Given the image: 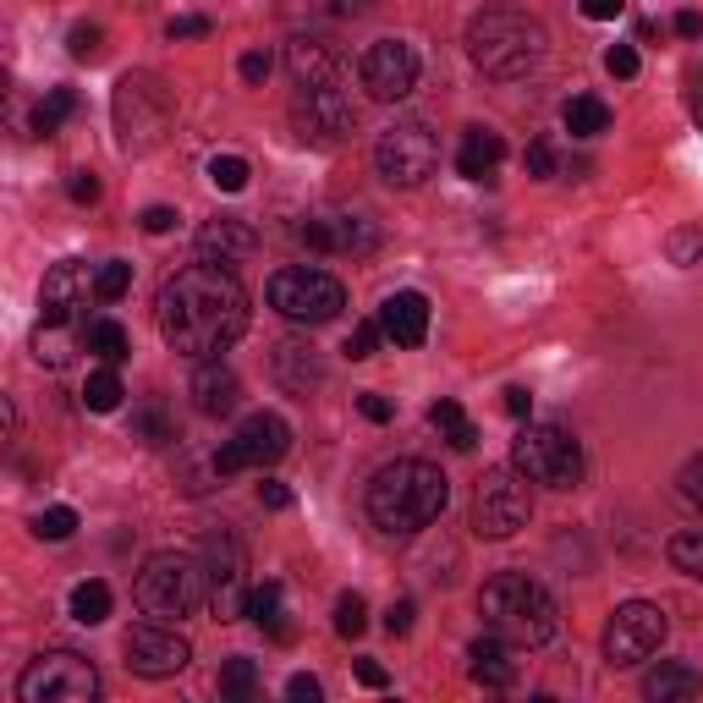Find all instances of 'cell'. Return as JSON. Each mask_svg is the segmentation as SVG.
<instances>
[{
  "label": "cell",
  "mask_w": 703,
  "mask_h": 703,
  "mask_svg": "<svg viewBox=\"0 0 703 703\" xmlns=\"http://www.w3.org/2000/svg\"><path fill=\"white\" fill-rule=\"evenodd\" d=\"M478 615H484V626L501 632L512 648H538V643L555 637V600H549L533 577H523V572L489 577L484 594H478Z\"/></svg>",
  "instance_id": "obj_4"
},
{
  "label": "cell",
  "mask_w": 703,
  "mask_h": 703,
  "mask_svg": "<svg viewBox=\"0 0 703 703\" xmlns=\"http://www.w3.org/2000/svg\"><path fill=\"white\" fill-rule=\"evenodd\" d=\"M254 693H259V665L254 660H226L220 665V699L242 703V699H254Z\"/></svg>",
  "instance_id": "obj_35"
},
{
  "label": "cell",
  "mask_w": 703,
  "mask_h": 703,
  "mask_svg": "<svg viewBox=\"0 0 703 703\" xmlns=\"http://www.w3.org/2000/svg\"><path fill=\"white\" fill-rule=\"evenodd\" d=\"M155 325L181 357H220L248 330V291L226 264H187L155 297Z\"/></svg>",
  "instance_id": "obj_1"
},
{
  "label": "cell",
  "mask_w": 703,
  "mask_h": 703,
  "mask_svg": "<svg viewBox=\"0 0 703 703\" xmlns=\"http://www.w3.org/2000/svg\"><path fill=\"white\" fill-rule=\"evenodd\" d=\"M523 166H527V176L549 181V176H555V149H549L544 138H533V143H527V155H523Z\"/></svg>",
  "instance_id": "obj_44"
},
{
  "label": "cell",
  "mask_w": 703,
  "mask_h": 703,
  "mask_svg": "<svg viewBox=\"0 0 703 703\" xmlns=\"http://www.w3.org/2000/svg\"><path fill=\"white\" fill-rule=\"evenodd\" d=\"M269 67H275V61H269L264 50H248V56L237 61V72H242V83H264V78H269Z\"/></svg>",
  "instance_id": "obj_49"
},
{
  "label": "cell",
  "mask_w": 703,
  "mask_h": 703,
  "mask_svg": "<svg viewBox=\"0 0 703 703\" xmlns=\"http://www.w3.org/2000/svg\"><path fill=\"white\" fill-rule=\"evenodd\" d=\"M286 67L297 83H336V56L319 39H291L286 44Z\"/></svg>",
  "instance_id": "obj_27"
},
{
  "label": "cell",
  "mask_w": 703,
  "mask_h": 703,
  "mask_svg": "<svg viewBox=\"0 0 703 703\" xmlns=\"http://www.w3.org/2000/svg\"><path fill=\"white\" fill-rule=\"evenodd\" d=\"M467 671H473V682H478V687H512L517 665H512V648H506V637H501V632L478 637V643L467 648Z\"/></svg>",
  "instance_id": "obj_25"
},
{
  "label": "cell",
  "mask_w": 703,
  "mask_h": 703,
  "mask_svg": "<svg viewBox=\"0 0 703 703\" xmlns=\"http://www.w3.org/2000/svg\"><path fill=\"white\" fill-rule=\"evenodd\" d=\"M501 160H506V143H501V132H489V127H467V132H462L456 171L467 176V181H489V176L501 171Z\"/></svg>",
  "instance_id": "obj_24"
},
{
  "label": "cell",
  "mask_w": 703,
  "mask_h": 703,
  "mask_svg": "<svg viewBox=\"0 0 703 703\" xmlns=\"http://www.w3.org/2000/svg\"><path fill=\"white\" fill-rule=\"evenodd\" d=\"M192 660V643L171 632V626H132L127 632V671H138V676H149V682H166L176 676L181 665Z\"/></svg>",
  "instance_id": "obj_17"
},
{
  "label": "cell",
  "mask_w": 703,
  "mask_h": 703,
  "mask_svg": "<svg viewBox=\"0 0 703 703\" xmlns=\"http://www.w3.org/2000/svg\"><path fill=\"white\" fill-rule=\"evenodd\" d=\"M88 297V269L78 259H61L50 264L44 286H39V308H44V325H67L72 308H83Z\"/></svg>",
  "instance_id": "obj_21"
},
{
  "label": "cell",
  "mask_w": 703,
  "mask_h": 703,
  "mask_svg": "<svg viewBox=\"0 0 703 703\" xmlns=\"http://www.w3.org/2000/svg\"><path fill=\"white\" fill-rule=\"evenodd\" d=\"M445 501H450V478L439 473L435 462H418V456L379 467L374 484H368V517L390 538L424 533L445 512Z\"/></svg>",
  "instance_id": "obj_2"
},
{
  "label": "cell",
  "mask_w": 703,
  "mask_h": 703,
  "mask_svg": "<svg viewBox=\"0 0 703 703\" xmlns=\"http://www.w3.org/2000/svg\"><path fill=\"white\" fill-rule=\"evenodd\" d=\"M127 286H132V264H121V259L99 264V275H93V297H99V303H121Z\"/></svg>",
  "instance_id": "obj_37"
},
{
  "label": "cell",
  "mask_w": 703,
  "mask_h": 703,
  "mask_svg": "<svg viewBox=\"0 0 703 703\" xmlns=\"http://www.w3.org/2000/svg\"><path fill=\"white\" fill-rule=\"evenodd\" d=\"M676 489H682V501H687V506H699V512H703V450L687 462V467H682V473H676Z\"/></svg>",
  "instance_id": "obj_43"
},
{
  "label": "cell",
  "mask_w": 703,
  "mask_h": 703,
  "mask_svg": "<svg viewBox=\"0 0 703 703\" xmlns=\"http://www.w3.org/2000/svg\"><path fill=\"white\" fill-rule=\"evenodd\" d=\"M67 198H72V204H93V198H99V176H93V171H72Z\"/></svg>",
  "instance_id": "obj_47"
},
{
  "label": "cell",
  "mask_w": 703,
  "mask_h": 703,
  "mask_svg": "<svg viewBox=\"0 0 703 703\" xmlns=\"http://www.w3.org/2000/svg\"><path fill=\"white\" fill-rule=\"evenodd\" d=\"M330 6H336V17H363L374 0H330Z\"/></svg>",
  "instance_id": "obj_60"
},
{
  "label": "cell",
  "mask_w": 703,
  "mask_h": 703,
  "mask_svg": "<svg viewBox=\"0 0 703 703\" xmlns=\"http://www.w3.org/2000/svg\"><path fill=\"white\" fill-rule=\"evenodd\" d=\"M429 424H435V429H439V435H445V439H450L456 450H473V445H478V429L467 424V413H462V407H456L450 396H445V402H435V407H429Z\"/></svg>",
  "instance_id": "obj_31"
},
{
  "label": "cell",
  "mask_w": 703,
  "mask_h": 703,
  "mask_svg": "<svg viewBox=\"0 0 703 703\" xmlns=\"http://www.w3.org/2000/svg\"><path fill=\"white\" fill-rule=\"evenodd\" d=\"M187 390H192V407H198L204 418H226V413H237V402H242V385H237V374H231L220 357H198Z\"/></svg>",
  "instance_id": "obj_20"
},
{
  "label": "cell",
  "mask_w": 703,
  "mask_h": 703,
  "mask_svg": "<svg viewBox=\"0 0 703 703\" xmlns=\"http://www.w3.org/2000/svg\"><path fill=\"white\" fill-rule=\"evenodd\" d=\"M248 621H259L269 637H291V626H286V588L269 577L259 588H248Z\"/></svg>",
  "instance_id": "obj_28"
},
{
  "label": "cell",
  "mask_w": 703,
  "mask_h": 703,
  "mask_svg": "<svg viewBox=\"0 0 703 703\" xmlns=\"http://www.w3.org/2000/svg\"><path fill=\"white\" fill-rule=\"evenodd\" d=\"M665 632H671V621H665L660 605L632 600V605H621V611L611 615V626H605V660H611V665H637V660L660 654Z\"/></svg>",
  "instance_id": "obj_14"
},
{
  "label": "cell",
  "mask_w": 703,
  "mask_h": 703,
  "mask_svg": "<svg viewBox=\"0 0 703 703\" xmlns=\"http://www.w3.org/2000/svg\"><path fill=\"white\" fill-rule=\"evenodd\" d=\"M171 127V88L155 72H127L116 83V132L127 149H149L160 143V132Z\"/></svg>",
  "instance_id": "obj_9"
},
{
  "label": "cell",
  "mask_w": 703,
  "mask_h": 703,
  "mask_svg": "<svg viewBox=\"0 0 703 703\" xmlns=\"http://www.w3.org/2000/svg\"><path fill=\"white\" fill-rule=\"evenodd\" d=\"M385 632H390V637H407V632H413V600H396V605L385 611Z\"/></svg>",
  "instance_id": "obj_48"
},
{
  "label": "cell",
  "mask_w": 703,
  "mask_h": 703,
  "mask_svg": "<svg viewBox=\"0 0 703 703\" xmlns=\"http://www.w3.org/2000/svg\"><path fill=\"white\" fill-rule=\"evenodd\" d=\"M259 506H264V512H286V506H291V489H286V484H275V478H264V484H259Z\"/></svg>",
  "instance_id": "obj_51"
},
{
  "label": "cell",
  "mask_w": 703,
  "mask_h": 703,
  "mask_svg": "<svg viewBox=\"0 0 703 703\" xmlns=\"http://www.w3.org/2000/svg\"><path fill=\"white\" fill-rule=\"evenodd\" d=\"M357 413H363L368 424H390V402H385V396H374V390H363V396H357Z\"/></svg>",
  "instance_id": "obj_52"
},
{
  "label": "cell",
  "mask_w": 703,
  "mask_h": 703,
  "mask_svg": "<svg viewBox=\"0 0 703 703\" xmlns=\"http://www.w3.org/2000/svg\"><path fill=\"white\" fill-rule=\"evenodd\" d=\"M198 254H204L209 264L237 269V264H248L254 254H259V237H254L248 220H209V226L198 231Z\"/></svg>",
  "instance_id": "obj_23"
},
{
  "label": "cell",
  "mask_w": 703,
  "mask_h": 703,
  "mask_svg": "<svg viewBox=\"0 0 703 703\" xmlns=\"http://www.w3.org/2000/svg\"><path fill=\"white\" fill-rule=\"evenodd\" d=\"M269 308L291 325H330L341 308H347V286L325 269H308V264H291V269H275L269 275Z\"/></svg>",
  "instance_id": "obj_7"
},
{
  "label": "cell",
  "mask_w": 703,
  "mask_h": 703,
  "mask_svg": "<svg viewBox=\"0 0 703 703\" xmlns=\"http://www.w3.org/2000/svg\"><path fill=\"white\" fill-rule=\"evenodd\" d=\"M17 699L22 703H93L99 699V671L72 648H50L39 654L22 676H17Z\"/></svg>",
  "instance_id": "obj_8"
},
{
  "label": "cell",
  "mask_w": 703,
  "mask_h": 703,
  "mask_svg": "<svg viewBox=\"0 0 703 703\" xmlns=\"http://www.w3.org/2000/svg\"><path fill=\"white\" fill-rule=\"evenodd\" d=\"M209 181H215L220 192H242V187H248V160H242V155H215V160H209Z\"/></svg>",
  "instance_id": "obj_38"
},
{
  "label": "cell",
  "mask_w": 703,
  "mask_h": 703,
  "mask_svg": "<svg viewBox=\"0 0 703 703\" xmlns=\"http://www.w3.org/2000/svg\"><path fill=\"white\" fill-rule=\"evenodd\" d=\"M204 33H209L204 17H176L171 22V39H204Z\"/></svg>",
  "instance_id": "obj_56"
},
{
  "label": "cell",
  "mask_w": 703,
  "mask_h": 703,
  "mask_svg": "<svg viewBox=\"0 0 703 703\" xmlns=\"http://www.w3.org/2000/svg\"><path fill=\"white\" fill-rule=\"evenodd\" d=\"M132 600L143 605V615H160V621H176V615H192L204 600H209V572L204 561L192 555H149L138 583H132Z\"/></svg>",
  "instance_id": "obj_5"
},
{
  "label": "cell",
  "mask_w": 703,
  "mask_h": 703,
  "mask_svg": "<svg viewBox=\"0 0 703 703\" xmlns=\"http://www.w3.org/2000/svg\"><path fill=\"white\" fill-rule=\"evenodd\" d=\"M665 555H671V566H676V572H687V577H699V583H703V527L676 533Z\"/></svg>",
  "instance_id": "obj_36"
},
{
  "label": "cell",
  "mask_w": 703,
  "mask_h": 703,
  "mask_svg": "<svg viewBox=\"0 0 703 703\" xmlns=\"http://www.w3.org/2000/svg\"><path fill=\"white\" fill-rule=\"evenodd\" d=\"M363 88H368V99H379V105L407 99V93L418 88V56H413V44H402V39L368 44V56H363Z\"/></svg>",
  "instance_id": "obj_16"
},
{
  "label": "cell",
  "mask_w": 703,
  "mask_h": 703,
  "mask_svg": "<svg viewBox=\"0 0 703 703\" xmlns=\"http://www.w3.org/2000/svg\"><path fill=\"white\" fill-rule=\"evenodd\" d=\"M676 33H682V39H703V17L699 11H682V17H676Z\"/></svg>",
  "instance_id": "obj_59"
},
{
  "label": "cell",
  "mask_w": 703,
  "mask_h": 703,
  "mask_svg": "<svg viewBox=\"0 0 703 703\" xmlns=\"http://www.w3.org/2000/svg\"><path fill=\"white\" fill-rule=\"evenodd\" d=\"M561 121H566V132H572V138H600V132L611 127V105H605V99H594V93H577V99H566Z\"/></svg>",
  "instance_id": "obj_29"
},
{
  "label": "cell",
  "mask_w": 703,
  "mask_h": 703,
  "mask_svg": "<svg viewBox=\"0 0 703 703\" xmlns=\"http://www.w3.org/2000/svg\"><path fill=\"white\" fill-rule=\"evenodd\" d=\"M121 396H127V390H121V379H116V368H110V363L88 374V385H83V407H88V413H116V407H121Z\"/></svg>",
  "instance_id": "obj_32"
},
{
  "label": "cell",
  "mask_w": 703,
  "mask_h": 703,
  "mask_svg": "<svg viewBox=\"0 0 703 703\" xmlns=\"http://www.w3.org/2000/svg\"><path fill=\"white\" fill-rule=\"evenodd\" d=\"M72 110H78V93H72V88H50V93L39 99V110H33V132H44V138L61 132V121H67Z\"/></svg>",
  "instance_id": "obj_34"
},
{
  "label": "cell",
  "mask_w": 703,
  "mask_h": 703,
  "mask_svg": "<svg viewBox=\"0 0 703 703\" xmlns=\"http://www.w3.org/2000/svg\"><path fill=\"white\" fill-rule=\"evenodd\" d=\"M374 166L390 187H424L439 166V138L424 121H396L374 143Z\"/></svg>",
  "instance_id": "obj_10"
},
{
  "label": "cell",
  "mask_w": 703,
  "mask_h": 703,
  "mask_svg": "<svg viewBox=\"0 0 703 703\" xmlns=\"http://www.w3.org/2000/svg\"><path fill=\"white\" fill-rule=\"evenodd\" d=\"M138 435H149V445H166L171 429H166V418H160V413H143V418H138Z\"/></svg>",
  "instance_id": "obj_55"
},
{
  "label": "cell",
  "mask_w": 703,
  "mask_h": 703,
  "mask_svg": "<svg viewBox=\"0 0 703 703\" xmlns=\"http://www.w3.org/2000/svg\"><path fill=\"white\" fill-rule=\"evenodd\" d=\"M693 116H699V127H703V93H699V99H693Z\"/></svg>",
  "instance_id": "obj_61"
},
{
  "label": "cell",
  "mask_w": 703,
  "mask_h": 703,
  "mask_svg": "<svg viewBox=\"0 0 703 703\" xmlns=\"http://www.w3.org/2000/svg\"><path fill=\"white\" fill-rule=\"evenodd\" d=\"M605 72H611V78H637V50H632V44H611Z\"/></svg>",
  "instance_id": "obj_45"
},
{
  "label": "cell",
  "mask_w": 703,
  "mask_h": 703,
  "mask_svg": "<svg viewBox=\"0 0 703 703\" xmlns=\"http://www.w3.org/2000/svg\"><path fill=\"white\" fill-rule=\"evenodd\" d=\"M286 699L291 703H319L325 699V687H319L314 676H291V682H286Z\"/></svg>",
  "instance_id": "obj_53"
},
{
  "label": "cell",
  "mask_w": 703,
  "mask_h": 703,
  "mask_svg": "<svg viewBox=\"0 0 703 703\" xmlns=\"http://www.w3.org/2000/svg\"><path fill=\"white\" fill-rule=\"evenodd\" d=\"M204 572H209V605H215L220 621L248 615V588H242L248 561H242V544H237L231 527H220V533L204 538Z\"/></svg>",
  "instance_id": "obj_15"
},
{
  "label": "cell",
  "mask_w": 703,
  "mask_h": 703,
  "mask_svg": "<svg viewBox=\"0 0 703 703\" xmlns=\"http://www.w3.org/2000/svg\"><path fill=\"white\" fill-rule=\"evenodd\" d=\"M533 517V501H527V478L517 467H489L473 489V527L484 538H512L523 533Z\"/></svg>",
  "instance_id": "obj_11"
},
{
  "label": "cell",
  "mask_w": 703,
  "mask_h": 703,
  "mask_svg": "<svg viewBox=\"0 0 703 703\" xmlns=\"http://www.w3.org/2000/svg\"><path fill=\"white\" fill-rule=\"evenodd\" d=\"M512 467L527 484L544 489H577L583 484V445L566 435L561 424H527L523 435L512 439Z\"/></svg>",
  "instance_id": "obj_6"
},
{
  "label": "cell",
  "mask_w": 703,
  "mask_h": 703,
  "mask_svg": "<svg viewBox=\"0 0 703 703\" xmlns=\"http://www.w3.org/2000/svg\"><path fill=\"white\" fill-rule=\"evenodd\" d=\"M297 237H303L308 254H368V248L379 242L374 226H368L363 215H319V220H308Z\"/></svg>",
  "instance_id": "obj_18"
},
{
  "label": "cell",
  "mask_w": 703,
  "mask_h": 703,
  "mask_svg": "<svg viewBox=\"0 0 703 703\" xmlns=\"http://www.w3.org/2000/svg\"><path fill=\"white\" fill-rule=\"evenodd\" d=\"M368 626V605H363V594H341L336 600V632L341 637H357Z\"/></svg>",
  "instance_id": "obj_41"
},
{
  "label": "cell",
  "mask_w": 703,
  "mask_h": 703,
  "mask_svg": "<svg viewBox=\"0 0 703 703\" xmlns=\"http://www.w3.org/2000/svg\"><path fill=\"white\" fill-rule=\"evenodd\" d=\"M291 127L303 143L314 149H336L357 132V110L352 99L336 83H297V99H291Z\"/></svg>",
  "instance_id": "obj_12"
},
{
  "label": "cell",
  "mask_w": 703,
  "mask_h": 703,
  "mask_svg": "<svg viewBox=\"0 0 703 703\" xmlns=\"http://www.w3.org/2000/svg\"><path fill=\"white\" fill-rule=\"evenodd\" d=\"M379 336H385V325H379V319H363V325H352L347 357H352V363H368V357L379 352Z\"/></svg>",
  "instance_id": "obj_40"
},
{
  "label": "cell",
  "mask_w": 703,
  "mask_h": 703,
  "mask_svg": "<svg viewBox=\"0 0 703 703\" xmlns=\"http://www.w3.org/2000/svg\"><path fill=\"white\" fill-rule=\"evenodd\" d=\"M269 379L286 396H314L325 385V357H319V347H308V341H275V352H269Z\"/></svg>",
  "instance_id": "obj_19"
},
{
  "label": "cell",
  "mask_w": 703,
  "mask_h": 703,
  "mask_svg": "<svg viewBox=\"0 0 703 703\" xmlns=\"http://www.w3.org/2000/svg\"><path fill=\"white\" fill-rule=\"evenodd\" d=\"M67 605H72V621H83V626H99V621L110 615V588H105L99 577H93V583H78Z\"/></svg>",
  "instance_id": "obj_33"
},
{
  "label": "cell",
  "mask_w": 703,
  "mask_h": 703,
  "mask_svg": "<svg viewBox=\"0 0 703 703\" xmlns=\"http://www.w3.org/2000/svg\"><path fill=\"white\" fill-rule=\"evenodd\" d=\"M67 44H72V61H99V56H105V33H99L93 22H78Z\"/></svg>",
  "instance_id": "obj_42"
},
{
  "label": "cell",
  "mask_w": 703,
  "mask_h": 703,
  "mask_svg": "<svg viewBox=\"0 0 703 703\" xmlns=\"http://www.w3.org/2000/svg\"><path fill=\"white\" fill-rule=\"evenodd\" d=\"M467 56L489 78H523L544 61V22L517 6H484L467 22Z\"/></svg>",
  "instance_id": "obj_3"
},
{
  "label": "cell",
  "mask_w": 703,
  "mask_h": 703,
  "mask_svg": "<svg viewBox=\"0 0 703 703\" xmlns=\"http://www.w3.org/2000/svg\"><path fill=\"white\" fill-rule=\"evenodd\" d=\"M138 220H143V231H149V237H166V231L176 226V209H166V204H149Z\"/></svg>",
  "instance_id": "obj_46"
},
{
  "label": "cell",
  "mask_w": 703,
  "mask_h": 703,
  "mask_svg": "<svg viewBox=\"0 0 703 703\" xmlns=\"http://www.w3.org/2000/svg\"><path fill=\"white\" fill-rule=\"evenodd\" d=\"M83 347L93 352L99 363H110V368H116V363L132 352V341H127V330H121L116 319H93V325L83 330Z\"/></svg>",
  "instance_id": "obj_30"
},
{
  "label": "cell",
  "mask_w": 703,
  "mask_h": 703,
  "mask_svg": "<svg viewBox=\"0 0 703 703\" xmlns=\"http://www.w3.org/2000/svg\"><path fill=\"white\" fill-rule=\"evenodd\" d=\"M33 533H39V538H50V544H61V538H72V533H78V512H72V506H50V512H39Z\"/></svg>",
  "instance_id": "obj_39"
},
{
  "label": "cell",
  "mask_w": 703,
  "mask_h": 703,
  "mask_svg": "<svg viewBox=\"0 0 703 703\" xmlns=\"http://www.w3.org/2000/svg\"><path fill=\"white\" fill-rule=\"evenodd\" d=\"M699 693H703V676L693 665H676V660H665L660 671L643 676V699L648 703H682V699H699Z\"/></svg>",
  "instance_id": "obj_26"
},
{
  "label": "cell",
  "mask_w": 703,
  "mask_h": 703,
  "mask_svg": "<svg viewBox=\"0 0 703 703\" xmlns=\"http://www.w3.org/2000/svg\"><path fill=\"white\" fill-rule=\"evenodd\" d=\"M501 407H506L512 418H527V413H533V390H527V385H506V390H501Z\"/></svg>",
  "instance_id": "obj_50"
},
{
  "label": "cell",
  "mask_w": 703,
  "mask_h": 703,
  "mask_svg": "<svg viewBox=\"0 0 703 703\" xmlns=\"http://www.w3.org/2000/svg\"><path fill=\"white\" fill-rule=\"evenodd\" d=\"M286 450H291L286 418H275V413H248V418L237 424V435L215 450V473L231 478V473H248V467H269V462H280Z\"/></svg>",
  "instance_id": "obj_13"
},
{
  "label": "cell",
  "mask_w": 703,
  "mask_h": 703,
  "mask_svg": "<svg viewBox=\"0 0 703 703\" xmlns=\"http://www.w3.org/2000/svg\"><path fill=\"white\" fill-rule=\"evenodd\" d=\"M357 682H363V687H385L390 676H385V665H374V660H357Z\"/></svg>",
  "instance_id": "obj_58"
},
{
  "label": "cell",
  "mask_w": 703,
  "mask_h": 703,
  "mask_svg": "<svg viewBox=\"0 0 703 703\" xmlns=\"http://www.w3.org/2000/svg\"><path fill=\"white\" fill-rule=\"evenodd\" d=\"M583 6V17H594V22H615L621 11H626V0H577Z\"/></svg>",
  "instance_id": "obj_54"
},
{
  "label": "cell",
  "mask_w": 703,
  "mask_h": 703,
  "mask_svg": "<svg viewBox=\"0 0 703 703\" xmlns=\"http://www.w3.org/2000/svg\"><path fill=\"white\" fill-rule=\"evenodd\" d=\"M671 254H676V264H693V254H699V237H693V231H676V237H671Z\"/></svg>",
  "instance_id": "obj_57"
},
{
  "label": "cell",
  "mask_w": 703,
  "mask_h": 703,
  "mask_svg": "<svg viewBox=\"0 0 703 703\" xmlns=\"http://www.w3.org/2000/svg\"><path fill=\"white\" fill-rule=\"evenodd\" d=\"M379 325L396 347H424L429 336V297L424 291H390L379 308Z\"/></svg>",
  "instance_id": "obj_22"
}]
</instances>
